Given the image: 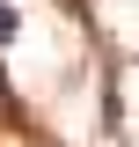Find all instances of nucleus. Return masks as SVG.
I'll list each match as a JSON object with an SVG mask.
<instances>
[{"label":"nucleus","instance_id":"nucleus-1","mask_svg":"<svg viewBox=\"0 0 139 147\" xmlns=\"http://www.w3.org/2000/svg\"><path fill=\"white\" fill-rule=\"evenodd\" d=\"M15 37H22V15L7 7V0H0V44H15Z\"/></svg>","mask_w":139,"mask_h":147}]
</instances>
